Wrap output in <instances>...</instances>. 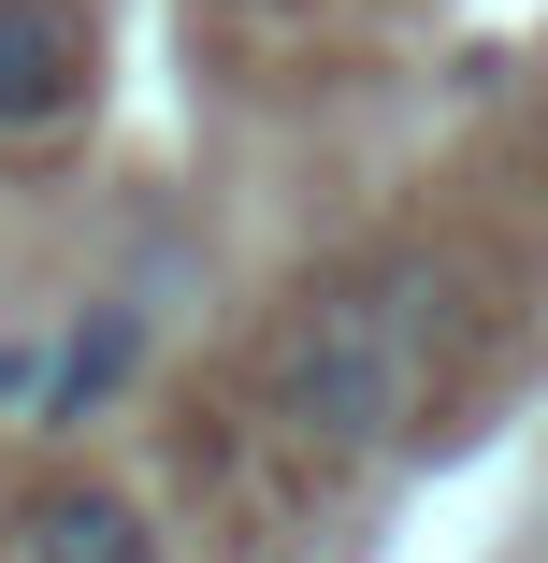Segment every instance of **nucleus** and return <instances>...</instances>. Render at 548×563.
<instances>
[{
  "instance_id": "f257e3e1",
  "label": "nucleus",
  "mask_w": 548,
  "mask_h": 563,
  "mask_svg": "<svg viewBox=\"0 0 548 563\" xmlns=\"http://www.w3.org/2000/svg\"><path fill=\"white\" fill-rule=\"evenodd\" d=\"M289 419H303L317 448H376V433L404 419V332H390V303H317V318H303Z\"/></svg>"
},
{
  "instance_id": "f03ea898",
  "label": "nucleus",
  "mask_w": 548,
  "mask_h": 563,
  "mask_svg": "<svg viewBox=\"0 0 548 563\" xmlns=\"http://www.w3.org/2000/svg\"><path fill=\"white\" fill-rule=\"evenodd\" d=\"M72 87H87L72 15H58V0H0V131H44Z\"/></svg>"
},
{
  "instance_id": "7ed1b4c3",
  "label": "nucleus",
  "mask_w": 548,
  "mask_h": 563,
  "mask_svg": "<svg viewBox=\"0 0 548 563\" xmlns=\"http://www.w3.org/2000/svg\"><path fill=\"white\" fill-rule=\"evenodd\" d=\"M30 563H145V520L116 492H44L30 506Z\"/></svg>"
},
{
  "instance_id": "20e7f679",
  "label": "nucleus",
  "mask_w": 548,
  "mask_h": 563,
  "mask_svg": "<svg viewBox=\"0 0 548 563\" xmlns=\"http://www.w3.org/2000/svg\"><path fill=\"white\" fill-rule=\"evenodd\" d=\"M131 347H145V318H131V303H101V318L72 332V347H58V390H44V405H58V419H87L101 390L131 376Z\"/></svg>"
}]
</instances>
